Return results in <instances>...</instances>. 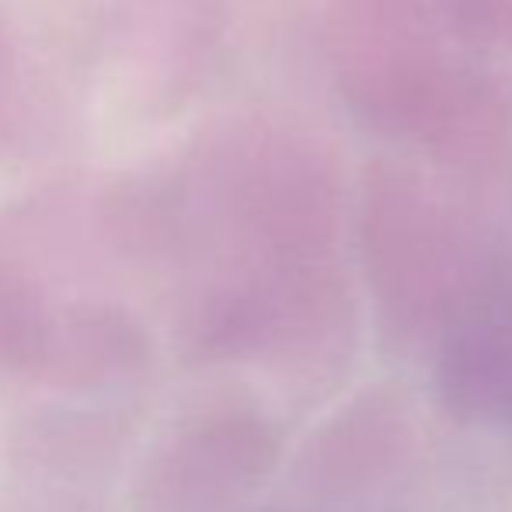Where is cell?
I'll return each mask as SVG.
<instances>
[{"label":"cell","mask_w":512,"mask_h":512,"mask_svg":"<svg viewBox=\"0 0 512 512\" xmlns=\"http://www.w3.org/2000/svg\"><path fill=\"white\" fill-rule=\"evenodd\" d=\"M446 398L464 418L512 429V314H485L450 338Z\"/></svg>","instance_id":"obj_1"}]
</instances>
